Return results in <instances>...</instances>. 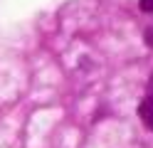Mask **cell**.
<instances>
[{
    "instance_id": "3957f363",
    "label": "cell",
    "mask_w": 153,
    "mask_h": 148,
    "mask_svg": "<svg viewBox=\"0 0 153 148\" xmlns=\"http://www.w3.org/2000/svg\"><path fill=\"white\" fill-rule=\"evenodd\" d=\"M141 10L143 13H153V0H141Z\"/></svg>"
},
{
    "instance_id": "7a4b0ae2",
    "label": "cell",
    "mask_w": 153,
    "mask_h": 148,
    "mask_svg": "<svg viewBox=\"0 0 153 148\" xmlns=\"http://www.w3.org/2000/svg\"><path fill=\"white\" fill-rule=\"evenodd\" d=\"M143 39H146V45H148V47H153V27H148L146 32H143Z\"/></svg>"
},
{
    "instance_id": "6da1fadb",
    "label": "cell",
    "mask_w": 153,
    "mask_h": 148,
    "mask_svg": "<svg viewBox=\"0 0 153 148\" xmlns=\"http://www.w3.org/2000/svg\"><path fill=\"white\" fill-rule=\"evenodd\" d=\"M138 116H141L143 126L153 131V94H151V96H146V99L141 101V106H138Z\"/></svg>"
}]
</instances>
